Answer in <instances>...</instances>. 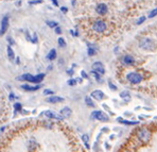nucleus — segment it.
Masks as SVG:
<instances>
[{
	"instance_id": "obj_1",
	"label": "nucleus",
	"mask_w": 157,
	"mask_h": 152,
	"mask_svg": "<svg viewBox=\"0 0 157 152\" xmlns=\"http://www.w3.org/2000/svg\"><path fill=\"white\" fill-rule=\"evenodd\" d=\"M45 73H38V75L33 76L31 73H23L21 76H18L16 79L18 81H27L30 83H41V81L44 80Z\"/></svg>"
},
{
	"instance_id": "obj_2",
	"label": "nucleus",
	"mask_w": 157,
	"mask_h": 152,
	"mask_svg": "<svg viewBox=\"0 0 157 152\" xmlns=\"http://www.w3.org/2000/svg\"><path fill=\"white\" fill-rule=\"evenodd\" d=\"M90 117L93 120H98V121H102V122H107L109 121V116L107 114L104 113L103 111H93V113L90 114Z\"/></svg>"
},
{
	"instance_id": "obj_3",
	"label": "nucleus",
	"mask_w": 157,
	"mask_h": 152,
	"mask_svg": "<svg viewBox=\"0 0 157 152\" xmlns=\"http://www.w3.org/2000/svg\"><path fill=\"white\" fill-rule=\"evenodd\" d=\"M137 137H138V139L141 143L147 144V143L150 142V139H151V132L147 129H140L137 132Z\"/></svg>"
},
{
	"instance_id": "obj_4",
	"label": "nucleus",
	"mask_w": 157,
	"mask_h": 152,
	"mask_svg": "<svg viewBox=\"0 0 157 152\" xmlns=\"http://www.w3.org/2000/svg\"><path fill=\"white\" fill-rule=\"evenodd\" d=\"M126 80L131 84H139L142 81V76L138 72H130L126 75Z\"/></svg>"
},
{
	"instance_id": "obj_5",
	"label": "nucleus",
	"mask_w": 157,
	"mask_h": 152,
	"mask_svg": "<svg viewBox=\"0 0 157 152\" xmlns=\"http://www.w3.org/2000/svg\"><path fill=\"white\" fill-rule=\"evenodd\" d=\"M93 30L97 33H103L107 28V23L103 20H96L91 26Z\"/></svg>"
},
{
	"instance_id": "obj_6",
	"label": "nucleus",
	"mask_w": 157,
	"mask_h": 152,
	"mask_svg": "<svg viewBox=\"0 0 157 152\" xmlns=\"http://www.w3.org/2000/svg\"><path fill=\"white\" fill-rule=\"evenodd\" d=\"M41 116H46L47 118H51V119H55V120H63L64 117L61 115V114L56 113V112H53V111H44L43 113L41 114Z\"/></svg>"
},
{
	"instance_id": "obj_7",
	"label": "nucleus",
	"mask_w": 157,
	"mask_h": 152,
	"mask_svg": "<svg viewBox=\"0 0 157 152\" xmlns=\"http://www.w3.org/2000/svg\"><path fill=\"white\" fill-rule=\"evenodd\" d=\"M139 47L143 50H152L154 48V43H153L152 39H144L139 43Z\"/></svg>"
},
{
	"instance_id": "obj_8",
	"label": "nucleus",
	"mask_w": 157,
	"mask_h": 152,
	"mask_svg": "<svg viewBox=\"0 0 157 152\" xmlns=\"http://www.w3.org/2000/svg\"><path fill=\"white\" fill-rule=\"evenodd\" d=\"M91 69L93 71L95 72H98L99 75H104V72H105V68H104V65L102 62H95L93 65H91Z\"/></svg>"
},
{
	"instance_id": "obj_9",
	"label": "nucleus",
	"mask_w": 157,
	"mask_h": 152,
	"mask_svg": "<svg viewBox=\"0 0 157 152\" xmlns=\"http://www.w3.org/2000/svg\"><path fill=\"white\" fill-rule=\"evenodd\" d=\"M65 99L63 97H59V96H50V97H47V102L51 103V104H56V103H61L64 102Z\"/></svg>"
},
{
	"instance_id": "obj_10",
	"label": "nucleus",
	"mask_w": 157,
	"mask_h": 152,
	"mask_svg": "<svg viewBox=\"0 0 157 152\" xmlns=\"http://www.w3.org/2000/svg\"><path fill=\"white\" fill-rule=\"evenodd\" d=\"M91 97H93L95 100H102V99L105 98V95L101 89H96L93 92H91Z\"/></svg>"
},
{
	"instance_id": "obj_11",
	"label": "nucleus",
	"mask_w": 157,
	"mask_h": 152,
	"mask_svg": "<svg viewBox=\"0 0 157 152\" xmlns=\"http://www.w3.org/2000/svg\"><path fill=\"white\" fill-rule=\"evenodd\" d=\"M8 26H9V16L5 15V16H3L2 20H1V29H0L1 35H3V34L5 33L7 29H8Z\"/></svg>"
},
{
	"instance_id": "obj_12",
	"label": "nucleus",
	"mask_w": 157,
	"mask_h": 152,
	"mask_svg": "<svg viewBox=\"0 0 157 152\" xmlns=\"http://www.w3.org/2000/svg\"><path fill=\"white\" fill-rule=\"evenodd\" d=\"M96 11H97V13L99 14V15H105L106 13H107V5L104 4V3H100V4L97 5V9H96Z\"/></svg>"
},
{
	"instance_id": "obj_13",
	"label": "nucleus",
	"mask_w": 157,
	"mask_h": 152,
	"mask_svg": "<svg viewBox=\"0 0 157 152\" xmlns=\"http://www.w3.org/2000/svg\"><path fill=\"white\" fill-rule=\"evenodd\" d=\"M22 89L27 90V92H36V90H38L39 88L41 87V85H34V86H32V85H29V84H22L20 86Z\"/></svg>"
},
{
	"instance_id": "obj_14",
	"label": "nucleus",
	"mask_w": 157,
	"mask_h": 152,
	"mask_svg": "<svg viewBox=\"0 0 157 152\" xmlns=\"http://www.w3.org/2000/svg\"><path fill=\"white\" fill-rule=\"evenodd\" d=\"M59 114H61L64 118H69V117L72 115V110L69 108V106H64V108L61 110Z\"/></svg>"
},
{
	"instance_id": "obj_15",
	"label": "nucleus",
	"mask_w": 157,
	"mask_h": 152,
	"mask_svg": "<svg viewBox=\"0 0 157 152\" xmlns=\"http://www.w3.org/2000/svg\"><path fill=\"white\" fill-rule=\"evenodd\" d=\"M117 120H118V122L124 124V126H137V124H139V121H131V120H125V119H121V118H118Z\"/></svg>"
},
{
	"instance_id": "obj_16",
	"label": "nucleus",
	"mask_w": 157,
	"mask_h": 152,
	"mask_svg": "<svg viewBox=\"0 0 157 152\" xmlns=\"http://www.w3.org/2000/svg\"><path fill=\"white\" fill-rule=\"evenodd\" d=\"M123 63L125 65H133L135 63V59L132 55H125L123 57Z\"/></svg>"
},
{
	"instance_id": "obj_17",
	"label": "nucleus",
	"mask_w": 157,
	"mask_h": 152,
	"mask_svg": "<svg viewBox=\"0 0 157 152\" xmlns=\"http://www.w3.org/2000/svg\"><path fill=\"white\" fill-rule=\"evenodd\" d=\"M55 57H56V50H55V49H51L49 51V53L47 54V59L50 60V61H53Z\"/></svg>"
},
{
	"instance_id": "obj_18",
	"label": "nucleus",
	"mask_w": 157,
	"mask_h": 152,
	"mask_svg": "<svg viewBox=\"0 0 157 152\" xmlns=\"http://www.w3.org/2000/svg\"><path fill=\"white\" fill-rule=\"evenodd\" d=\"M7 51H8V57L10 60H14L15 59V53H14L13 49H12V47L10 46V45H8V47H7Z\"/></svg>"
},
{
	"instance_id": "obj_19",
	"label": "nucleus",
	"mask_w": 157,
	"mask_h": 152,
	"mask_svg": "<svg viewBox=\"0 0 157 152\" xmlns=\"http://www.w3.org/2000/svg\"><path fill=\"white\" fill-rule=\"evenodd\" d=\"M120 97L125 101H130V99H131V95H130V93L129 92H126V90L120 93Z\"/></svg>"
},
{
	"instance_id": "obj_20",
	"label": "nucleus",
	"mask_w": 157,
	"mask_h": 152,
	"mask_svg": "<svg viewBox=\"0 0 157 152\" xmlns=\"http://www.w3.org/2000/svg\"><path fill=\"white\" fill-rule=\"evenodd\" d=\"M85 103H86V105L90 106V108H95V106H96L95 102L91 100V98H90L89 96H86V97H85Z\"/></svg>"
},
{
	"instance_id": "obj_21",
	"label": "nucleus",
	"mask_w": 157,
	"mask_h": 152,
	"mask_svg": "<svg viewBox=\"0 0 157 152\" xmlns=\"http://www.w3.org/2000/svg\"><path fill=\"white\" fill-rule=\"evenodd\" d=\"M47 25H48V26L50 27V28H56V27H59V25H57V23L56 21H52V20H48L47 21Z\"/></svg>"
},
{
	"instance_id": "obj_22",
	"label": "nucleus",
	"mask_w": 157,
	"mask_h": 152,
	"mask_svg": "<svg viewBox=\"0 0 157 152\" xmlns=\"http://www.w3.org/2000/svg\"><path fill=\"white\" fill-rule=\"evenodd\" d=\"M57 43H59V46L62 47V48H65V47H66V41H65V39H63V37H59V39H57Z\"/></svg>"
},
{
	"instance_id": "obj_23",
	"label": "nucleus",
	"mask_w": 157,
	"mask_h": 152,
	"mask_svg": "<svg viewBox=\"0 0 157 152\" xmlns=\"http://www.w3.org/2000/svg\"><path fill=\"white\" fill-rule=\"evenodd\" d=\"M87 53H88V55L93 57V55H95V54L97 53V50H96L95 48H93V47H89V48H88Z\"/></svg>"
},
{
	"instance_id": "obj_24",
	"label": "nucleus",
	"mask_w": 157,
	"mask_h": 152,
	"mask_svg": "<svg viewBox=\"0 0 157 152\" xmlns=\"http://www.w3.org/2000/svg\"><path fill=\"white\" fill-rule=\"evenodd\" d=\"M14 108H15L16 112H17V111L21 112V110H22V105H21V103H19V102L14 103Z\"/></svg>"
},
{
	"instance_id": "obj_25",
	"label": "nucleus",
	"mask_w": 157,
	"mask_h": 152,
	"mask_svg": "<svg viewBox=\"0 0 157 152\" xmlns=\"http://www.w3.org/2000/svg\"><path fill=\"white\" fill-rule=\"evenodd\" d=\"M91 75H93V77L96 78V80L98 81V82H102V79H101V75H99L98 72H95V71H93V72H91Z\"/></svg>"
},
{
	"instance_id": "obj_26",
	"label": "nucleus",
	"mask_w": 157,
	"mask_h": 152,
	"mask_svg": "<svg viewBox=\"0 0 157 152\" xmlns=\"http://www.w3.org/2000/svg\"><path fill=\"white\" fill-rule=\"evenodd\" d=\"M81 138H82V140L84 142V144H88V142H89V135L88 134H83Z\"/></svg>"
},
{
	"instance_id": "obj_27",
	"label": "nucleus",
	"mask_w": 157,
	"mask_h": 152,
	"mask_svg": "<svg viewBox=\"0 0 157 152\" xmlns=\"http://www.w3.org/2000/svg\"><path fill=\"white\" fill-rule=\"evenodd\" d=\"M77 79H70V80L67 81V84L69 85V86H75V84H77Z\"/></svg>"
},
{
	"instance_id": "obj_28",
	"label": "nucleus",
	"mask_w": 157,
	"mask_h": 152,
	"mask_svg": "<svg viewBox=\"0 0 157 152\" xmlns=\"http://www.w3.org/2000/svg\"><path fill=\"white\" fill-rule=\"evenodd\" d=\"M157 15V8L156 9H154V10H152L151 12H150V14H149V18H153V17H155V16Z\"/></svg>"
},
{
	"instance_id": "obj_29",
	"label": "nucleus",
	"mask_w": 157,
	"mask_h": 152,
	"mask_svg": "<svg viewBox=\"0 0 157 152\" xmlns=\"http://www.w3.org/2000/svg\"><path fill=\"white\" fill-rule=\"evenodd\" d=\"M108 86H109V88H111V90H114V92H115V90H117V86H116V85H114L111 82H108Z\"/></svg>"
},
{
	"instance_id": "obj_30",
	"label": "nucleus",
	"mask_w": 157,
	"mask_h": 152,
	"mask_svg": "<svg viewBox=\"0 0 157 152\" xmlns=\"http://www.w3.org/2000/svg\"><path fill=\"white\" fill-rule=\"evenodd\" d=\"M54 94V92L53 90H51V89H45L44 90V95H53Z\"/></svg>"
},
{
	"instance_id": "obj_31",
	"label": "nucleus",
	"mask_w": 157,
	"mask_h": 152,
	"mask_svg": "<svg viewBox=\"0 0 157 152\" xmlns=\"http://www.w3.org/2000/svg\"><path fill=\"white\" fill-rule=\"evenodd\" d=\"M145 20V17H144V16H141V17L139 18V19H138V20H137V25H141L142 23H143V21Z\"/></svg>"
},
{
	"instance_id": "obj_32",
	"label": "nucleus",
	"mask_w": 157,
	"mask_h": 152,
	"mask_svg": "<svg viewBox=\"0 0 157 152\" xmlns=\"http://www.w3.org/2000/svg\"><path fill=\"white\" fill-rule=\"evenodd\" d=\"M43 2V0H31V1H30V4H36V3H41Z\"/></svg>"
},
{
	"instance_id": "obj_33",
	"label": "nucleus",
	"mask_w": 157,
	"mask_h": 152,
	"mask_svg": "<svg viewBox=\"0 0 157 152\" xmlns=\"http://www.w3.org/2000/svg\"><path fill=\"white\" fill-rule=\"evenodd\" d=\"M81 75H82V78H84V79H88V76H87V73H86L84 70H82L81 71Z\"/></svg>"
},
{
	"instance_id": "obj_34",
	"label": "nucleus",
	"mask_w": 157,
	"mask_h": 152,
	"mask_svg": "<svg viewBox=\"0 0 157 152\" xmlns=\"http://www.w3.org/2000/svg\"><path fill=\"white\" fill-rule=\"evenodd\" d=\"M55 33L61 34V33H62V29L59 28V27H56V28H55Z\"/></svg>"
},
{
	"instance_id": "obj_35",
	"label": "nucleus",
	"mask_w": 157,
	"mask_h": 152,
	"mask_svg": "<svg viewBox=\"0 0 157 152\" xmlns=\"http://www.w3.org/2000/svg\"><path fill=\"white\" fill-rule=\"evenodd\" d=\"M9 98H10V100H11V101H13L14 99L16 98V97H15V95H14V94L11 93V94H10V96H9Z\"/></svg>"
},
{
	"instance_id": "obj_36",
	"label": "nucleus",
	"mask_w": 157,
	"mask_h": 152,
	"mask_svg": "<svg viewBox=\"0 0 157 152\" xmlns=\"http://www.w3.org/2000/svg\"><path fill=\"white\" fill-rule=\"evenodd\" d=\"M32 43H37V36H36V34H34V36H33V39H32Z\"/></svg>"
},
{
	"instance_id": "obj_37",
	"label": "nucleus",
	"mask_w": 157,
	"mask_h": 152,
	"mask_svg": "<svg viewBox=\"0 0 157 152\" xmlns=\"http://www.w3.org/2000/svg\"><path fill=\"white\" fill-rule=\"evenodd\" d=\"M70 33H71V35H73V36H79V33H77V32L73 31V30H70Z\"/></svg>"
},
{
	"instance_id": "obj_38",
	"label": "nucleus",
	"mask_w": 157,
	"mask_h": 152,
	"mask_svg": "<svg viewBox=\"0 0 157 152\" xmlns=\"http://www.w3.org/2000/svg\"><path fill=\"white\" fill-rule=\"evenodd\" d=\"M73 72H75V71H73V69H69V70H67V73H68V75H69V76H72V75H73Z\"/></svg>"
},
{
	"instance_id": "obj_39",
	"label": "nucleus",
	"mask_w": 157,
	"mask_h": 152,
	"mask_svg": "<svg viewBox=\"0 0 157 152\" xmlns=\"http://www.w3.org/2000/svg\"><path fill=\"white\" fill-rule=\"evenodd\" d=\"M51 1L55 7H59V2H57V0H51Z\"/></svg>"
},
{
	"instance_id": "obj_40",
	"label": "nucleus",
	"mask_w": 157,
	"mask_h": 152,
	"mask_svg": "<svg viewBox=\"0 0 157 152\" xmlns=\"http://www.w3.org/2000/svg\"><path fill=\"white\" fill-rule=\"evenodd\" d=\"M8 41H9V43H10L11 45L14 44V41H13V39H11V37H8Z\"/></svg>"
},
{
	"instance_id": "obj_41",
	"label": "nucleus",
	"mask_w": 157,
	"mask_h": 152,
	"mask_svg": "<svg viewBox=\"0 0 157 152\" xmlns=\"http://www.w3.org/2000/svg\"><path fill=\"white\" fill-rule=\"evenodd\" d=\"M61 11H62V12H64V13H66V12H67V9L66 8H61Z\"/></svg>"
},
{
	"instance_id": "obj_42",
	"label": "nucleus",
	"mask_w": 157,
	"mask_h": 152,
	"mask_svg": "<svg viewBox=\"0 0 157 152\" xmlns=\"http://www.w3.org/2000/svg\"><path fill=\"white\" fill-rule=\"evenodd\" d=\"M77 82H81V83H82L83 79H82V78H77Z\"/></svg>"
},
{
	"instance_id": "obj_43",
	"label": "nucleus",
	"mask_w": 157,
	"mask_h": 152,
	"mask_svg": "<svg viewBox=\"0 0 157 152\" xmlns=\"http://www.w3.org/2000/svg\"><path fill=\"white\" fill-rule=\"evenodd\" d=\"M4 130H5V128H4V127H2V128H1V133H3V131H4Z\"/></svg>"
},
{
	"instance_id": "obj_44",
	"label": "nucleus",
	"mask_w": 157,
	"mask_h": 152,
	"mask_svg": "<svg viewBox=\"0 0 157 152\" xmlns=\"http://www.w3.org/2000/svg\"><path fill=\"white\" fill-rule=\"evenodd\" d=\"M155 118H157V117H155Z\"/></svg>"
}]
</instances>
